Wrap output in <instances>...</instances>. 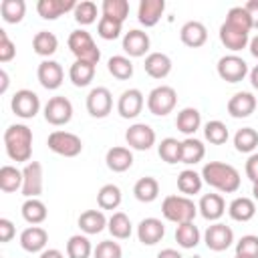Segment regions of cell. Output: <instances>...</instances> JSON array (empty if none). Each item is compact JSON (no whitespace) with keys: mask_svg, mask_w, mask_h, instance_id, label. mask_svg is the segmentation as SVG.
<instances>
[{"mask_svg":"<svg viewBox=\"0 0 258 258\" xmlns=\"http://www.w3.org/2000/svg\"><path fill=\"white\" fill-rule=\"evenodd\" d=\"M204 185V179H202V173L194 171V169H183L179 175H177V189L183 194V196H196L200 194Z\"/></svg>","mask_w":258,"mask_h":258,"instance_id":"obj_35","label":"cell"},{"mask_svg":"<svg viewBox=\"0 0 258 258\" xmlns=\"http://www.w3.org/2000/svg\"><path fill=\"white\" fill-rule=\"evenodd\" d=\"M20 212H22V218H24L30 226H38V224H42V222L46 220V214H48L44 202L38 200V198H28V200L22 204Z\"/></svg>","mask_w":258,"mask_h":258,"instance_id":"obj_33","label":"cell"},{"mask_svg":"<svg viewBox=\"0 0 258 258\" xmlns=\"http://www.w3.org/2000/svg\"><path fill=\"white\" fill-rule=\"evenodd\" d=\"M179 38L185 46L189 48H200L206 44L208 40V28L200 22V20H187L181 28H179Z\"/></svg>","mask_w":258,"mask_h":258,"instance_id":"obj_20","label":"cell"},{"mask_svg":"<svg viewBox=\"0 0 258 258\" xmlns=\"http://www.w3.org/2000/svg\"><path fill=\"white\" fill-rule=\"evenodd\" d=\"M248 48H250V54H252L254 58H258V34H256L254 38H250V44H248Z\"/></svg>","mask_w":258,"mask_h":258,"instance_id":"obj_58","label":"cell"},{"mask_svg":"<svg viewBox=\"0 0 258 258\" xmlns=\"http://www.w3.org/2000/svg\"><path fill=\"white\" fill-rule=\"evenodd\" d=\"M67 44H69V48H71V52L75 54L77 60H87V62H93V64H97L101 60L99 46L95 44L93 36L83 28L73 30L67 38Z\"/></svg>","mask_w":258,"mask_h":258,"instance_id":"obj_4","label":"cell"},{"mask_svg":"<svg viewBox=\"0 0 258 258\" xmlns=\"http://www.w3.org/2000/svg\"><path fill=\"white\" fill-rule=\"evenodd\" d=\"M95 258H123V250L117 242L113 240H103L97 244V248L93 250Z\"/></svg>","mask_w":258,"mask_h":258,"instance_id":"obj_50","label":"cell"},{"mask_svg":"<svg viewBox=\"0 0 258 258\" xmlns=\"http://www.w3.org/2000/svg\"><path fill=\"white\" fill-rule=\"evenodd\" d=\"M91 254H93V246H91L87 236L75 234L69 238V242H67V256L69 258H89Z\"/></svg>","mask_w":258,"mask_h":258,"instance_id":"obj_43","label":"cell"},{"mask_svg":"<svg viewBox=\"0 0 258 258\" xmlns=\"http://www.w3.org/2000/svg\"><path fill=\"white\" fill-rule=\"evenodd\" d=\"M10 107H12V113L16 117H20V119H32L40 111V99H38V95L34 91L20 89V91H16L12 95Z\"/></svg>","mask_w":258,"mask_h":258,"instance_id":"obj_8","label":"cell"},{"mask_svg":"<svg viewBox=\"0 0 258 258\" xmlns=\"http://www.w3.org/2000/svg\"><path fill=\"white\" fill-rule=\"evenodd\" d=\"M228 214L234 222H250L256 214V204L252 198H246V196L234 198L228 206Z\"/></svg>","mask_w":258,"mask_h":258,"instance_id":"obj_29","label":"cell"},{"mask_svg":"<svg viewBox=\"0 0 258 258\" xmlns=\"http://www.w3.org/2000/svg\"><path fill=\"white\" fill-rule=\"evenodd\" d=\"M226 22H232L236 26H242L246 30H252V20H250V14L246 12L244 6H232L226 14Z\"/></svg>","mask_w":258,"mask_h":258,"instance_id":"obj_51","label":"cell"},{"mask_svg":"<svg viewBox=\"0 0 258 258\" xmlns=\"http://www.w3.org/2000/svg\"><path fill=\"white\" fill-rule=\"evenodd\" d=\"M198 210H200L204 220L218 222L226 212V202H224V198L220 194H204L200 204H198Z\"/></svg>","mask_w":258,"mask_h":258,"instance_id":"obj_22","label":"cell"},{"mask_svg":"<svg viewBox=\"0 0 258 258\" xmlns=\"http://www.w3.org/2000/svg\"><path fill=\"white\" fill-rule=\"evenodd\" d=\"M121 30H123V22L119 20H113L109 16H101L99 18V24H97V34L103 38V40H115L121 36Z\"/></svg>","mask_w":258,"mask_h":258,"instance_id":"obj_47","label":"cell"},{"mask_svg":"<svg viewBox=\"0 0 258 258\" xmlns=\"http://www.w3.org/2000/svg\"><path fill=\"white\" fill-rule=\"evenodd\" d=\"M232 242H234V232L230 226H226L222 222H214L204 232V244L208 246V250L224 252L232 246Z\"/></svg>","mask_w":258,"mask_h":258,"instance_id":"obj_10","label":"cell"},{"mask_svg":"<svg viewBox=\"0 0 258 258\" xmlns=\"http://www.w3.org/2000/svg\"><path fill=\"white\" fill-rule=\"evenodd\" d=\"M175 242L177 246L185 248V250H191L200 244V230L194 222H185V224H177L175 228Z\"/></svg>","mask_w":258,"mask_h":258,"instance_id":"obj_36","label":"cell"},{"mask_svg":"<svg viewBox=\"0 0 258 258\" xmlns=\"http://www.w3.org/2000/svg\"><path fill=\"white\" fill-rule=\"evenodd\" d=\"M14 234H16L14 224H12L8 218H0V242H2V244L10 242V240L14 238Z\"/></svg>","mask_w":258,"mask_h":258,"instance_id":"obj_53","label":"cell"},{"mask_svg":"<svg viewBox=\"0 0 258 258\" xmlns=\"http://www.w3.org/2000/svg\"><path fill=\"white\" fill-rule=\"evenodd\" d=\"M46 242H48V232L40 226H30L20 234V246L30 254L46 250Z\"/></svg>","mask_w":258,"mask_h":258,"instance_id":"obj_21","label":"cell"},{"mask_svg":"<svg viewBox=\"0 0 258 258\" xmlns=\"http://www.w3.org/2000/svg\"><path fill=\"white\" fill-rule=\"evenodd\" d=\"M218 34H220V42L228 50H232V54L242 50V48H246L250 44V30H246L242 26H236L232 22H226V20L222 22Z\"/></svg>","mask_w":258,"mask_h":258,"instance_id":"obj_11","label":"cell"},{"mask_svg":"<svg viewBox=\"0 0 258 258\" xmlns=\"http://www.w3.org/2000/svg\"><path fill=\"white\" fill-rule=\"evenodd\" d=\"M113 109V95L107 87H95L87 95V111L95 119H103Z\"/></svg>","mask_w":258,"mask_h":258,"instance_id":"obj_12","label":"cell"},{"mask_svg":"<svg viewBox=\"0 0 258 258\" xmlns=\"http://www.w3.org/2000/svg\"><path fill=\"white\" fill-rule=\"evenodd\" d=\"M202 179L210 187L222 191V194H234L240 189V173L234 165L224 161H208L202 167Z\"/></svg>","mask_w":258,"mask_h":258,"instance_id":"obj_1","label":"cell"},{"mask_svg":"<svg viewBox=\"0 0 258 258\" xmlns=\"http://www.w3.org/2000/svg\"><path fill=\"white\" fill-rule=\"evenodd\" d=\"M0 189L6 194L22 189V169L14 165H2L0 167Z\"/></svg>","mask_w":258,"mask_h":258,"instance_id":"obj_38","label":"cell"},{"mask_svg":"<svg viewBox=\"0 0 258 258\" xmlns=\"http://www.w3.org/2000/svg\"><path fill=\"white\" fill-rule=\"evenodd\" d=\"M46 145L52 153L62 155V157H77L83 151V141L79 135L71 131H52L46 139Z\"/></svg>","mask_w":258,"mask_h":258,"instance_id":"obj_6","label":"cell"},{"mask_svg":"<svg viewBox=\"0 0 258 258\" xmlns=\"http://www.w3.org/2000/svg\"><path fill=\"white\" fill-rule=\"evenodd\" d=\"M216 71H218L220 79L226 81V83H240L250 73L248 71V62L238 54H224L218 60Z\"/></svg>","mask_w":258,"mask_h":258,"instance_id":"obj_7","label":"cell"},{"mask_svg":"<svg viewBox=\"0 0 258 258\" xmlns=\"http://www.w3.org/2000/svg\"><path fill=\"white\" fill-rule=\"evenodd\" d=\"M246 12L250 14V20H252V28H258V0H248L244 4Z\"/></svg>","mask_w":258,"mask_h":258,"instance_id":"obj_55","label":"cell"},{"mask_svg":"<svg viewBox=\"0 0 258 258\" xmlns=\"http://www.w3.org/2000/svg\"><path fill=\"white\" fill-rule=\"evenodd\" d=\"M157 153H159V157L165 163H179V157H181V141H177L175 137H165L157 145Z\"/></svg>","mask_w":258,"mask_h":258,"instance_id":"obj_44","label":"cell"},{"mask_svg":"<svg viewBox=\"0 0 258 258\" xmlns=\"http://www.w3.org/2000/svg\"><path fill=\"white\" fill-rule=\"evenodd\" d=\"M143 103H145V99L139 89H127L121 93V97L117 101V113L123 119H135L141 113Z\"/></svg>","mask_w":258,"mask_h":258,"instance_id":"obj_16","label":"cell"},{"mask_svg":"<svg viewBox=\"0 0 258 258\" xmlns=\"http://www.w3.org/2000/svg\"><path fill=\"white\" fill-rule=\"evenodd\" d=\"M101 12H103V16L125 22V18L129 16V2L127 0H103Z\"/></svg>","mask_w":258,"mask_h":258,"instance_id":"obj_46","label":"cell"},{"mask_svg":"<svg viewBox=\"0 0 258 258\" xmlns=\"http://www.w3.org/2000/svg\"><path fill=\"white\" fill-rule=\"evenodd\" d=\"M175 105H177V93L169 85H159L151 89V93L147 95V109L151 115L165 117L175 109Z\"/></svg>","mask_w":258,"mask_h":258,"instance_id":"obj_5","label":"cell"},{"mask_svg":"<svg viewBox=\"0 0 258 258\" xmlns=\"http://www.w3.org/2000/svg\"><path fill=\"white\" fill-rule=\"evenodd\" d=\"M107 230L111 232L113 238H117V240H127V238L131 236V232H133V224H131V220H129L127 214L115 212V214L109 218Z\"/></svg>","mask_w":258,"mask_h":258,"instance_id":"obj_37","label":"cell"},{"mask_svg":"<svg viewBox=\"0 0 258 258\" xmlns=\"http://www.w3.org/2000/svg\"><path fill=\"white\" fill-rule=\"evenodd\" d=\"M125 141L131 149L137 151H147L155 145V131L147 123H133L125 131Z\"/></svg>","mask_w":258,"mask_h":258,"instance_id":"obj_14","label":"cell"},{"mask_svg":"<svg viewBox=\"0 0 258 258\" xmlns=\"http://www.w3.org/2000/svg\"><path fill=\"white\" fill-rule=\"evenodd\" d=\"M236 256L240 258H258V236L246 234L236 242Z\"/></svg>","mask_w":258,"mask_h":258,"instance_id":"obj_49","label":"cell"},{"mask_svg":"<svg viewBox=\"0 0 258 258\" xmlns=\"http://www.w3.org/2000/svg\"><path fill=\"white\" fill-rule=\"evenodd\" d=\"M73 14H75V20H77L79 24L87 26V24H93V22L97 20L99 10H97V4H95V2L83 0V2H77V8L73 10Z\"/></svg>","mask_w":258,"mask_h":258,"instance_id":"obj_48","label":"cell"},{"mask_svg":"<svg viewBox=\"0 0 258 258\" xmlns=\"http://www.w3.org/2000/svg\"><path fill=\"white\" fill-rule=\"evenodd\" d=\"M163 10H165V2L163 0H141L139 8H137V20L145 28H151L161 20Z\"/></svg>","mask_w":258,"mask_h":258,"instance_id":"obj_24","label":"cell"},{"mask_svg":"<svg viewBox=\"0 0 258 258\" xmlns=\"http://www.w3.org/2000/svg\"><path fill=\"white\" fill-rule=\"evenodd\" d=\"M246 175H248V179L252 181V183H256L258 181V153H252L248 159H246Z\"/></svg>","mask_w":258,"mask_h":258,"instance_id":"obj_54","label":"cell"},{"mask_svg":"<svg viewBox=\"0 0 258 258\" xmlns=\"http://www.w3.org/2000/svg\"><path fill=\"white\" fill-rule=\"evenodd\" d=\"M95 77V64L87 60H75L69 69V79L75 87H89Z\"/></svg>","mask_w":258,"mask_h":258,"instance_id":"obj_32","label":"cell"},{"mask_svg":"<svg viewBox=\"0 0 258 258\" xmlns=\"http://www.w3.org/2000/svg\"><path fill=\"white\" fill-rule=\"evenodd\" d=\"M42 183H44V175H42V165L38 161H28L22 169V196L28 198H38L42 194Z\"/></svg>","mask_w":258,"mask_h":258,"instance_id":"obj_13","label":"cell"},{"mask_svg":"<svg viewBox=\"0 0 258 258\" xmlns=\"http://www.w3.org/2000/svg\"><path fill=\"white\" fill-rule=\"evenodd\" d=\"M4 149L8 153V157L16 163L22 161H30L32 155V129L22 125V123H14L4 131Z\"/></svg>","mask_w":258,"mask_h":258,"instance_id":"obj_2","label":"cell"},{"mask_svg":"<svg viewBox=\"0 0 258 258\" xmlns=\"http://www.w3.org/2000/svg\"><path fill=\"white\" fill-rule=\"evenodd\" d=\"M32 48L38 56H52L58 48V38L48 30H38L32 38Z\"/></svg>","mask_w":258,"mask_h":258,"instance_id":"obj_34","label":"cell"},{"mask_svg":"<svg viewBox=\"0 0 258 258\" xmlns=\"http://www.w3.org/2000/svg\"><path fill=\"white\" fill-rule=\"evenodd\" d=\"M234 258H240V256H234Z\"/></svg>","mask_w":258,"mask_h":258,"instance_id":"obj_62","label":"cell"},{"mask_svg":"<svg viewBox=\"0 0 258 258\" xmlns=\"http://www.w3.org/2000/svg\"><path fill=\"white\" fill-rule=\"evenodd\" d=\"M107 71L119 79V81H127L133 77V62L129 56H123V54H115L107 60Z\"/></svg>","mask_w":258,"mask_h":258,"instance_id":"obj_40","label":"cell"},{"mask_svg":"<svg viewBox=\"0 0 258 258\" xmlns=\"http://www.w3.org/2000/svg\"><path fill=\"white\" fill-rule=\"evenodd\" d=\"M234 147L240 153H252L258 147V131L252 127H242L234 135Z\"/></svg>","mask_w":258,"mask_h":258,"instance_id":"obj_42","label":"cell"},{"mask_svg":"<svg viewBox=\"0 0 258 258\" xmlns=\"http://www.w3.org/2000/svg\"><path fill=\"white\" fill-rule=\"evenodd\" d=\"M256 111V97L248 91H240L230 97L228 101V113L234 119H246Z\"/></svg>","mask_w":258,"mask_h":258,"instance_id":"obj_18","label":"cell"},{"mask_svg":"<svg viewBox=\"0 0 258 258\" xmlns=\"http://www.w3.org/2000/svg\"><path fill=\"white\" fill-rule=\"evenodd\" d=\"M248 75H250V85H252V87L258 91V64H256V67H254V69H252Z\"/></svg>","mask_w":258,"mask_h":258,"instance_id":"obj_59","label":"cell"},{"mask_svg":"<svg viewBox=\"0 0 258 258\" xmlns=\"http://www.w3.org/2000/svg\"><path fill=\"white\" fill-rule=\"evenodd\" d=\"M204 137H206L212 145H224V143L228 141L230 133H228V127H226L222 121L214 119V121H208V123L204 125Z\"/></svg>","mask_w":258,"mask_h":258,"instance_id":"obj_45","label":"cell"},{"mask_svg":"<svg viewBox=\"0 0 258 258\" xmlns=\"http://www.w3.org/2000/svg\"><path fill=\"white\" fill-rule=\"evenodd\" d=\"M149 34L139 30V28H131L129 32H125L123 36V50L131 56V58H139L145 56V52L149 50Z\"/></svg>","mask_w":258,"mask_h":258,"instance_id":"obj_17","label":"cell"},{"mask_svg":"<svg viewBox=\"0 0 258 258\" xmlns=\"http://www.w3.org/2000/svg\"><path fill=\"white\" fill-rule=\"evenodd\" d=\"M44 119H46V123H50L54 127L67 125L73 119V103L62 95L50 97L44 105Z\"/></svg>","mask_w":258,"mask_h":258,"instance_id":"obj_9","label":"cell"},{"mask_svg":"<svg viewBox=\"0 0 258 258\" xmlns=\"http://www.w3.org/2000/svg\"><path fill=\"white\" fill-rule=\"evenodd\" d=\"M252 196H254V200L258 202V181H256V183H252Z\"/></svg>","mask_w":258,"mask_h":258,"instance_id":"obj_61","label":"cell"},{"mask_svg":"<svg viewBox=\"0 0 258 258\" xmlns=\"http://www.w3.org/2000/svg\"><path fill=\"white\" fill-rule=\"evenodd\" d=\"M36 77H38V83L46 89V91H56L60 85H62V79H64V71L60 67V62L56 60H42L36 69Z\"/></svg>","mask_w":258,"mask_h":258,"instance_id":"obj_15","label":"cell"},{"mask_svg":"<svg viewBox=\"0 0 258 258\" xmlns=\"http://www.w3.org/2000/svg\"><path fill=\"white\" fill-rule=\"evenodd\" d=\"M163 236H165V226L157 218H143L137 226V238L145 246H153V244L161 242Z\"/></svg>","mask_w":258,"mask_h":258,"instance_id":"obj_19","label":"cell"},{"mask_svg":"<svg viewBox=\"0 0 258 258\" xmlns=\"http://www.w3.org/2000/svg\"><path fill=\"white\" fill-rule=\"evenodd\" d=\"M133 196H135L139 202H143V204L155 202L157 196H159V183H157V179L151 177V175L139 177V179L135 181V185H133Z\"/></svg>","mask_w":258,"mask_h":258,"instance_id":"obj_31","label":"cell"},{"mask_svg":"<svg viewBox=\"0 0 258 258\" xmlns=\"http://www.w3.org/2000/svg\"><path fill=\"white\" fill-rule=\"evenodd\" d=\"M38 258H64V256H62L60 250H56V248H48V250H42Z\"/></svg>","mask_w":258,"mask_h":258,"instance_id":"obj_56","label":"cell"},{"mask_svg":"<svg viewBox=\"0 0 258 258\" xmlns=\"http://www.w3.org/2000/svg\"><path fill=\"white\" fill-rule=\"evenodd\" d=\"M109 220L105 218V214L101 210H87L79 216V228L85 236H93V234H99L107 228Z\"/></svg>","mask_w":258,"mask_h":258,"instance_id":"obj_27","label":"cell"},{"mask_svg":"<svg viewBox=\"0 0 258 258\" xmlns=\"http://www.w3.org/2000/svg\"><path fill=\"white\" fill-rule=\"evenodd\" d=\"M105 163L111 171L115 173H123L127 171L131 165H133V153L129 147H123V145H115L107 151L105 155Z\"/></svg>","mask_w":258,"mask_h":258,"instance_id":"obj_25","label":"cell"},{"mask_svg":"<svg viewBox=\"0 0 258 258\" xmlns=\"http://www.w3.org/2000/svg\"><path fill=\"white\" fill-rule=\"evenodd\" d=\"M161 214L165 220L173 224H185V222H194L198 214V206L187 196H167L161 204Z\"/></svg>","mask_w":258,"mask_h":258,"instance_id":"obj_3","label":"cell"},{"mask_svg":"<svg viewBox=\"0 0 258 258\" xmlns=\"http://www.w3.org/2000/svg\"><path fill=\"white\" fill-rule=\"evenodd\" d=\"M0 14H2L4 22L18 24V22H22V18L26 14V2L24 0H2Z\"/></svg>","mask_w":258,"mask_h":258,"instance_id":"obj_39","label":"cell"},{"mask_svg":"<svg viewBox=\"0 0 258 258\" xmlns=\"http://www.w3.org/2000/svg\"><path fill=\"white\" fill-rule=\"evenodd\" d=\"M157 258H183V256L177 250H173V248H165V250H161L157 254Z\"/></svg>","mask_w":258,"mask_h":258,"instance_id":"obj_57","label":"cell"},{"mask_svg":"<svg viewBox=\"0 0 258 258\" xmlns=\"http://www.w3.org/2000/svg\"><path fill=\"white\" fill-rule=\"evenodd\" d=\"M16 54V44L8 38V32L0 28V62H10Z\"/></svg>","mask_w":258,"mask_h":258,"instance_id":"obj_52","label":"cell"},{"mask_svg":"<svg viewBox=\"0 0 258 258\" xmlns=\"http://www.w3.org/2000/svg\"><path fill=\"white\" fill-rule=\"evenodd\" d=\"M121 200H123L121 189L115 183H105L97 194V204L101 210H117Z\"/></svg>","mask_w":258,"mask_h":258,"instance_id":"obj_41","label":"cell"},{"mask_svg":"<svg viewBox=\"0 0 258 258\" xmlns=\"http://www.w3.org/2000/svg\"><path fill=\"white\" fill-rule=\"evenodd\" d=\"M75 8H77L75 0H38L36 2V12L44 20H56L58 16H62Z\"/></svg>","mask_w":258,"mask_h":258,"instance_id":"obj_23","label":"cell"},{"mask_svg":"<svg viewBox=\"0 0 258 258\" xmlns=\"http://www.w3.org/2000/svg\"><path fill=\"white\" fill-rule=\"evenodd\" d=\"M200 125H202V113H200L196 107H185V109H181V111L177 113V117H175V127H177V131H181V133L187 135V137H191V135L200 129Z\"/></svg>","mask_w":258,"mask_h":258,"instance_id":"obj_28","label":"cell"},{"mask_svg":"<svg viewBox=\"0 0 258 258\" xmlns=\"http://www.w3.org/2000/svg\"><path fill=\"white\" fill-rule=\"evenodd\" d=\"M0 81H2L0 93H6V89H8V73H6V71H0Z\"/></svg>","mask_w":258,"mask_h":258,"instance_id":"obj_60","label":"cell"},{"mask_svg":"<svg viewBox=\"0 0 258 258\" xmlns=\"http://www.w3.org/2000/svg\"><path fill=\"white\" fill-rule=\"evenodd\" d=\"M143 69L151 79H165L171 73V58L165 52H149L145 56Z\"/></svg>","mask_w":258,"mask_h":258,"instance_id":"obj_26","label":"cell"},{"mask_svg":"<svg viewBox=\"0 0 258 258\" xmlns=\"http://www.w3.org/2000/svg\"><path fill=\"white\" fill-rule=\"evenodd\" d=\"M206 155V145L196 139V137H185L181 141V157H179V163H185V165H196L204 159Z\"/></svg>","mask_w":258,"mask_h":258,"instance_id":"obj_30","label":"cell"}]
</instances>
